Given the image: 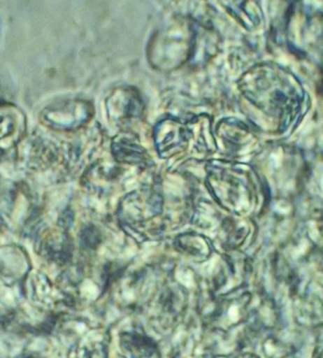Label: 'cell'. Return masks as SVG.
<instances>
[{
	"label": "cell",
	"mask_w": 323,
	"mask_h": 358,
	"mask_svg": "<svg viewBox=\"0 0 323 358\" xmlns=\"http://www.w3.org/2000/svg\"><path fill=\"white\" fill-rule=\"evenodd\" d=\"M24 117L17 108L0 106V158L10 151L22 138Z\"/></svg>",
	"instance_id": "obj_1"
}]
</instances>
